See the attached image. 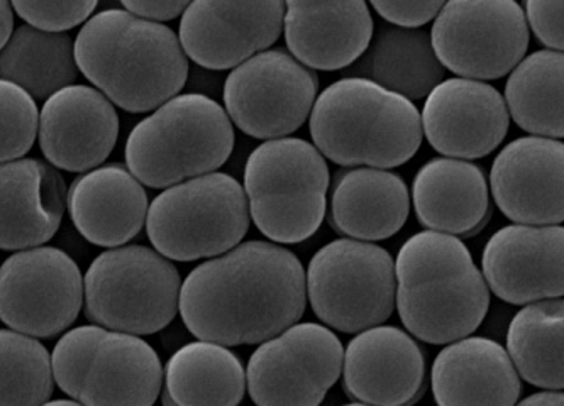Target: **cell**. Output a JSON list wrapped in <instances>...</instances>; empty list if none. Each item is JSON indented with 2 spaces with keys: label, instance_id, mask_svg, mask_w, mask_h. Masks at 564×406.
I'll list each match as a JSON object with an SVG mask.
<instances>
[{
  "label": "cell",
  "instance_id": "6da1fadb",
  "mask_svg": "<svg viewBox=\"0 0 564 406\" xmlns=\"http://www.w3.org/2000/svg\"><path fill=\"white\" fill-rule=\"evenodd\" d=\"M305 271L282 245L253 241L195 267L180 288V314L202 341L260 344L301 320Z\"/></svg>",
  "mask_w": 564,
  "mask_h": 406
},
{
  "label": "cell",
  "instance_id": "7a4b0ae2",
  "mask_svg": "<svg viewBox=\"0 0 564 406\" xmlns=\"http://www.w3.org/2000/svg\"><path fill=\"white\" fill-rule=\"evenodd\" d=\"M74 52L87 80L134 114L173 99L188 77L187 55L176 34L124 9H107L88 19Z\"/></svg>",
  "mask_w": 564,
  "mask_h": 406
},
{
  "label": "cell",
  "instance_id": "3957f363",
  "mask_svg": "<svg viewBox=\"0 0 564 406\" xmlns=\"http://www.w3.org/2000/svg\"><path fill=\"white\" fill-rule=\"evenodd\" d=\"M395 276L400 319L421 341H459L487 317V282L455 235L429 231L409 239L397 256Z\"/></svg>",
  "mask_w": 564,
  "mask_h": 406
},
{
  "label": "cell",
  "instance_id": "277c9868",
  "mask_svg": "<svg viewBox=\"0 0 564 406\" xmlns=\"http://www.w3.org/2000/svg\"><path fill=\"white\" fill-rule=\"evenodd\" d=\"M308 124L317 151L341 166L395 168L422 143L417 107L367 78L329 85L315 100Z\"/></svg>",
  "mask_w": 564,
  "mask_h": 406
},
{
  "label": "cell",
  "instance_id": "5b68a950",
  "mask_svg": "<svg viewBox=\"0 0 564 406\" xmlns=\"http://www.w3.org/2000/svg\"><path fill=\"white\" fill-rule=\"evenodd\" d=\"M235 141L231 119L216 100L185 94L166 100L132 129L126 163L140 184L172 187L220 168Z\"/></svg>",
  "mask_w": 564,
  "mask_h": 406
},
{
  "label": "cell",
  "instance_id": "8992f818",
  "mask_svg": "<svg viewBox=\"0 0 564 406\" xmlns=\"http://www.w3.org/2000/svg\"><path fill=\"white\" fill-rule=\"evenodd\" d=\"M52 367L56 385L82 406H153L162 392L156 351L138 336L104 327L66 332Z\"/></svg>",
  "mask_w": 564,
  "mask_h": 406
},
{
  "label": "cell",
  "instance_id": "52a82bcc",
  "mask_svg": "<svg viewBox=\"0 0 564 406\" xmlns=\"http://www.w3.org/2000/svg\"><path fill=\"white\" fill-rule=\"evenodd\" d=\"M327 188L326 160L304 140L267 141L246 162L251 219L280 244H299L319 231L326 217Z\"/></svg>",
  "mask_w": 564,
  "mask_h": 406
},
{
  "label": "cell",
  "instance_id": "ba28073f",
  "mask_svg": "<svg viewBox=\"0 0 564 406\" xmlns=\"http://www.w3.org/2000/svg\"><path fill=\"white\" fill-rule=\"evenodd\" d=\"M250 229L245 188L226 173H207L172 185L147 213V231L160 254L197 261L231 251Z\"/></svg>",
  "mask_w": 564,
  "mask_h": 406
},
{
  "label": "cell",
  "instance_id": "9c48e42d",
  "mask_svg": "<svg viewBox=\"0 0 564 406\" xmlns=\"http://www.w3.org/2000/svg\"><path fill=\"white\" fill-rule=\"evenodd\" d=\"M178 271L144 245L106 251L85 275V315L104 329L150 336L165 329L178 310Z\"/></svg>",
  "mask_w": 564,
  "mask_h": 406
},
{
  "label": "cell",
  "instance_id": "30bf717a",
  "mask_svg": "<svg viewBox=\"0 0 564 406\" xmlns=\"http://www.w3.org/2000/svg\"><path fill=\"white\" fill-rule=\"evenodd\" d=\"M305 289L315 315L345 333L390 319L395 305V264L380 245L337 239L308 264Z\"/></svg>",
  "mask_w": 564,
  "mask_h": 406
},
{
  "label": "cell",
  "instance_id": "8fae6325",
  "mask_svg": "<svg viewBox=\"0 0 564 406\" xmlns=\"http://www.w3.org/2000/svg\"><path fill=\"white\" fill-rule=\"evenodd\" d=\"M431 44L453 74L495 80L528 53V21L517 0H447L434 21Z\"/></svg>",
  "mask_w": 564,
  "mask_h": 406
},
{
  "label": "cell",
  "instance_id": "7c38bea8",
  "mask_svg": "<svg viewBox=\"0 0 564 406\" xmlns=\"http://www.w3.org/2000/svg\"><path fill=\"white\" fill-rule=\"evenodd\" d=\"M319 78L285 50H268L236 66L224 85L229 119L257 140H280L307 121Z\"/></svg>",
  "mask_w": 564,
  "mask_h": 406
},
{
  "label": "cell",
  "instance_id": "4fadbf2b",
  "mask_svg": "<svg viewBox=\"0 0 564 406\" xmlns=\"http://www.w3.org/2000/svg\"><path fill=\"white\" fill-rule=\"evenodd\" d=\"M343 358L341 341L327 327H289L251 355V399L258 406H319L341 376Z\"/></svg>",
  "mask_w": 564,
  "mask_h": 406
},
{
  "label": "cell",
  "instance_id": "5bb4252c",
  "mask_svg": "<svg viewBox=\"0 0 564 406\" xmlns=\"http://www.w3.org/2000/svg\"><path fill=\"white\" fill-rule=\"evenodd\" d=\"M82 301L80 267L56 248L24 250L0 266V320L15 332L58 336L77 320Z\"/></svg>",
  "mask_w": 564,
  "mask_h": 406
},
{
  "label": "cell",
  "instance_id": "9a60e30c",
  "mask_svg": "<svg viewBox=\"0 0 564 406\" xmlns=\"http://www.w3.org/2000/svg\"><path fill=\"white\" fill-rule=\"evenodd\" d=\"M283 15L285 0H192L180 44L197 65L229 70L279 41Z\"/></svg>",
  "mask_w": 564,
  "mask_h": 406
},
{
  "label": "cell",
  "instance_id": "2e32d148",
  "mask_svg": "<svg viewBox=\"0 0 564 406\" xmlns=\"http://www.w3.org/2000/svg\"><path fill=\"white\" fill-rule=\"evenodd\" d=\"M421 121L437 153L477 160L502 144L510 116L497 88L469 78H449L425 97Z\"/></svg>",
  "mask_w": 564,
  "mask_h": 406
},
{
  "label": "cell",
  "instance_id": "e0dca14e",
  "mask_svg": "<svg viewBox=\"0 0 564 406\" xmlns=\"http://www.w3.org/2000/svg\"><path fill=\"white\" fill-rule=\"evenodd\" d=\"M564 229L516 223L500 229L484 251L485 282L507 304L525 305L561 298Z\"/></svg>",
  "mask_w": 564,
  "mask_h": 406
},
{
  "label": "cell",
  "instance_id": "ac0fdd59",
  "mask_svg": "<svg viewBox=\"0 0 564 406\" xmlns=\"http://www.w3.org/2000/svg\"><path fill=\"white\" fill-rule=\"evenodd\" d=\"M119 118L115 106L87 85L59 88L44 102L37 138L41 151L56 168L84 173L106 162L115 151Z\"/></svg>",
  "mask_w": 564,
  "mask_h": 406
},
{
  "label": "cell",
  "instance_id": "d6986e66",
  "mask_svg": "<svg viewBox=\"0 0 564 406\" xmlns=\"http://www.w3.org/2000/svg\"><path fill=\"white\" fill-rule=\"evenodd\" d=\"M564 146L550 138H521L491 166L495 201L516 223L557 226L564 219Z\"/></svg>",
  "mask_w": 564,
  "mask_h": 406
},
{
  "label": "cell",
  "instance_id": "ffe728a7",
  "mask_svg": "<svg viewBox=\"0 0 564 406\" xmlns=\"http://www.w3.org/2000/svg\"><path fill=\"white\" fill-rule=\"evenodd\" d=\"M345 389L370 406H412L424 395L425 359L417 342L395 327H371L345 352Z\"/></svg>",
  "mask_w": 564,
  "mask_h": 406
},
{
  "label": "cell",
  "instance_id": "44dd1931",
  "mask_svg": "<svg viewBox=\"0 0 564 406\" xmlns=\"http://www.w3.org/2000/svg\"><path fill=\"white\" fill-rule=\"evenodd\" d=\"M285 6L286 46L307 68L345 70L373 37L367 0H285Z\"/></svg>",
  "mask_w": 564,
  "mask_h": 406
},
{
  "label": "cell",
  "instance_id": "7402d4cb",
  "mask_svg": "<svg viewBox=\"0 0 564 406\" xmlns=\"http://www.w3.org/2000/svg\"><path fill=\"white\" fill-rule=\"evenodd\" d=\"M66 184L36 157L0 163V250H31L58 232Z\"/></svg>",
  "mask_w": 564,
  "mask_h": 406
},
{
  "label": "cell",
  "instance_id": "603a6c76",
  "mask_svg": "<svg viewBox=\"0 0 564 406\" xmlns=\"http://www.w3.org/2000/svg\"><path fill=\"white\" fill-rule=\"evenodd\" d=\"M440 406H516L521 380L509 354L487 337L459 339L440 352L431 371Z\"/></svg>",
  "mask_w": 564,
  "mask_h": 406
},
{
  "label": "cell",
  "instance_id": "cb8c5ba5",
  "mask_svg": "<svg viewBox=\"0 0 564 406\" xmlns=\"http://www.w3.org/2000/svg\"><path fill=\"white\" fill-rule=\"evenodd\" d=\"M66 204L78 232L102 248L126 244L147 222V190L121 165L78 176L66 194Z\"/></svg>",
  "mask_w": 564,
  "mask_h": 406
},
{
  "label": "cell",
  "instance_id": "d4e9b609",
  "mask_svg": "<svg viewBox=\"0 0 564 406\" xmlns=\"http://www.w3.org/2000/svg\"><path fill=\"white\" fill-rule=\"evenodd\" d=\"M412 190L419 222L431 231L469 238L490 219L487 176L465 160H431L419 169Z\"/></svg>",
  "mask_w": 564,
  "mask_h": 406
},
{
  "label": "cell",
  "instance_id": "484cf974",
  "mask_svg": "<svg viewBox=\"0 0 564 406\" xmlns=\"http://www.w3.org/2000/svg\"><path fill=\"white\" fill-rule=\"evenodd\" d=\"M409 213L408 185L395 173L356 168L337 175L330 200V223L337 232L383 241L403 228Z\"/></svg>",
  "mask_w": 564,
  "mask_h": 406
},
{
  "label": "cell",
  "instance_id": "4316f807",
  "mask_svg": "<svg viewBox=\"0 0 564 406\" xmlns=\"http://www.w3.org/2000/svg\"><path fill=\"white\" fill-rule=\"evenodd\" d=\"M346 75L367 78L412 102L433 92L444 80L446 68L437 59L427 31L381 26Z\"/></svg>",
  "mask_w": 564,
  "mask_h": 406
},
{
  "label": "cell",
  "instance_id": "83f0119b",
  "mask_svg": "<svg viewBox=\"0 0 564 406\" xmlns=\"http://www.w3.org/2000/svg\"><path fill=\"white\" fill-rule=\"evenodd\" d=\"M246 374L235 352L216 342H192L170 358L165 395L176 406H238Z\"/></svg>",
  "mask_w": 564,
  "mask_h": 406
},
{
  "label": "cell",
  "instance_id": "f1b7e54d",
  "mask_svg": "<svg viewBox=\"0 0 564 406\" xmlns=\"http://www.w3.org/2000/svg\"><path fill=\"white\" fill-rule=\"evenodd\" d=\"M77 77L74 41L66 33L24 24L0 50V80L19 85L33 99H48Z\"/></svg>",
  "mask_w": 564,
  "mask_h": 406
},
{
  "label": "cell",
  "instance_id": "f546056e",
  "mask_svg": "<svg viewBox=\"0 0 564 406\" xmlns=\"http://www.w3.org/2000/svg\"><path fill=\"white\" fill-rule=\"evenodd\" d=\"M563 53L553 50L532 53L513 68L503 100L519 128L539 138H563Z\"/></svg>",
  "mask_w": 564,
  "mask_h": 406
},
{
  "label": "cell",
  "instance_id": "4dcf8cb0",
  "mask_svg": "<svg viewBox=\"0 0 564 406\" xmlns=\"http://www.w3.org/2000/svg\"><path fill=\"white\" fill-rule=\"evenodd\" d=\"M564 305L541 300L522 308L510 322L507 348L513 367L539 388H563Z\"/></svg>",
  "mask_w": 564,
  "mask_h": 406
},
{
  "label": "cell",
  "instance_id": "1f68e13d",
  "mask_svg": "<svg viewBox=\"0 0 564 406\" xmlns=\"http://www.w3.org/2000/svg\"><path fill=\"white\" fill-rule=\"evenodd\" d=\"M55 386L52 355L33 337L0 330V406H41Z\"/></svg>",
  "mask_w": 564,
  "mask_h": 406
},
{
  "label": "cell",
  "instance_id": "d6a6232c",
  "mask_svg": "<svg viewBox=\"0 0 564 406\" xmlns=\"http://www.w3.org/2000/svg\"><path fill=\"white\" fill-rule=\"evenodd\" d=\"M36 102L12 81L0 80V163L24 156L37 135Z\"/></svg>",
  "mask_w": 564,
  "mask_h": 406
},
{
  "label": "cell",
  "instance_id": "836d02e7",
  "mask_svg": "<svg viewBox=\"0 0 564 406\" xmlns=\"http://www.w3.org/2000/svg\"><path fill=\"white\" fill-rule=\"evenodd\" d=\"M99 0H11L19 18L37 30L66 33L96 11Z\"/></svg>",
  "mask_w": 564,
  "mask_h": 406
},
{
  "label": "cell",
  "instance_id": "e575fe53",
  "mask_svg": "<svg viewBox=\"0 0 564 406\" xmlns=\"http://www.w3.org/2000/svg\"><path fill=\"white\" fill-rule=\"evenodd\" d=\"M375 11L399 28H422L440 14L447 0H370Z\"/></svg>",
  "mask_w": 564,
  "mask_h": 406
},
{
  "label": "cell",
  "instance_id": "d590c367",
  "mask_svg": "<svg viewBox=\"0 0 564 406\" xmlns=\"http://www.w3.org/2000/svg\"><path fill=\"white\" fill-rule=\"evenodd\" d=\"M525 21L541 43L553 52H561L563 37V0H524Z\"/></svg>",
  "mask_w": 564,
  "mask_h": 406
},
{
  "label": "cell",
  "instance_id": "8d00e7d4",
  "mask_svg": "<svg viewBox=\"0 0 564 406\" xmlns=\"http://www.w3.org/2000/svg\"><path fill=\"white\" fill-rule=\"evenodd\" d=\"M192 0H121L131 14L150 21H172L184 14Z\"/></svg>",
  "mask_w": 564,
  "mask_h": 406
},
{
  "label": "cell",
  "instance_id": "74e56055",
  "mask_svg": "<svg viewBox=\"0 0 564 406\" xmlns=\"http://www.w3.org/2000/svg\"><path fill=\"white\" fill-rule=\"evenodd\" d=\"M14 28L11 0H0V50L4 48Z\"/></svg>",
  "mask_w": 564,
  "mask_h": 406
},
{
  "label": "cell",
  "instance_id": "f35d334b",
  "mask_svg": "<svg viewBox=\"0 0 564 406\" xmlns=\"http://www.w3.org/2000/svg\"><path fill=\"white\" fill-rule=\"evenodd\" d=\"M517 406H564V396L556 392L538 393Z\"/></svg>",
  "mask_w": 564,
  "mask_h": 406
},
{
  "label": "cell",
  "instance_id": "ab89813d",
  "mask_svg": "<svg viewBox=\"0 0 564 406\" xmlns=\"http://www.w3.org/2000/svg\"><path fill=\"white\" fill-rule=\"evenodd\" d=\"M41 406H82L80 403L77 402H68V399H56V402H46Z\"/></svg>",
  "mask_w": 564,
  "mask_h": 406
},
{
  "label": "cell",
  "instance_id": "60d3db41",
  "mask_svg": "<svg viewBox=\"0 0 564 406\" xmlns=\"http://www.w3.org/2000/svg\"><path fill=\"white\" fill-rule=\"evenodd\" d=\"M163 406H176L175 403L165 395V393H163Z\"/></svg>",
  "mask_w": 564,
  "mask_h": 406
},
{
  "label": "cell",
  "instance_id": "b9f144b4",
  "mask_svg": "<svg viewBox=\"0 0 564 406\" xmlns=\"http://www.w3.org/2000/svg\"><path fill=\"white\" fill-rule=\"evenodd\" d=\"M345 406H370V405H361V403H351V405H345Z\"/></svg>",
  "mask_w": 564,
  "mask_h": 406
}]
</instances>
